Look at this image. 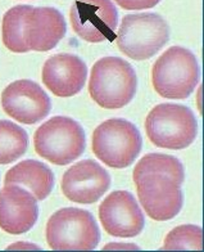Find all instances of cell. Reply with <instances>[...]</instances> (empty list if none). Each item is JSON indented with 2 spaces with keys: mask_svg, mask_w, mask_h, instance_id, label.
Masks as SVG:
<instances>
[{
  "mask_svg": "<svg viewBox=\"0 0 204 252\" xmlns=\"http://www.w3.org/2000/svg\"><path fill=\"white\" fill-rule=\"evenodd\" d=\"M138 77L134 67L118 57H104L92 66L89 93L92 100L107 110L127 106L135 96Z\"/></svg>",
  "mask_w": 204,
  "mask_h": 252,
  "instance_id": "cell-1",
  "label": "cell"
},
{
  "mask_svg": "<svg viewBox=\"0 0 204 252\" xmlns=\"http://www.w3.org/2000/svg\"><path fill=\"white\" fill-rule=\"evenodd\" d=\"M197 57L182 47H171L153 66L151 81L154 90L167 99H185L199 84Z\"/></svg>",
  "mask_w": 204,
  "mask_h": 252,
  "instance_id": "cell-2",
  "label": "cell"
},
{
  "mask_svg": "<svg viewBox=\"0 0 204 252\" xmlns=\"http://www.w3.org/2000/svg\"><path fill=\"white\" fill-rule=\"evenodd\" d=\"M46 241L54 251H92L99 245L100 230L91 213L66 207L48 220Z\"/></svg>",
  "mask_w": 204,
  "mask_h": 252,
  "instance_id": "cell-3",
  "label": "cell"
},
{
  "mask_svg": "<svg viewBox=\"0 0 204 252\" xmlns=\"http://www.w3.org/2000/svg\"><path fill=\"white\" fill-rule=\"evenodd\" d=\"M170 27L157 13H138L123 17L116 37L117 47L131 60H149L165 47Z\"/></svg>",
  "mask_w": 204,
  "mask_h": 252,
  "instance_id": "cell-4",
  "label": "cell"
},
{
  "mask_svg": "<svg viewBox=\"0 0 204 252\" xmlns=\"http://www.w3.org/2000/svg\"><path fill=\"white\" fill-rule=\"evenodd\" d=\"M145 130L154 146L167 150H184L197 138L198 123L188 107L163 103L149 112Z\"/></svg>",
  "mask_w": 204,
  "mask_h": 252,
  "instance_id": "cell-5",
  "label": "cell"
},
{
  "mask_svg": "<svg viewBox=\"0 0 204 252\" xmlns=\"http://www.w3.org/2000/svg\"><path fill=\"white\" fill-rule=\"evenodd\" d=\"M92 152L104 165L123 169L134 163L143 147L142 134L125 119H111L92 134Z\"/></svg>",
  "mask_w": 204,
  "mask_h": 252,
  "instance_id": "cell-6",
  "label": "cell"
},
{
  "mask_svg": "<svg viewBox=\"0 0 204 252\" xmlns=\"http://www.w3.org/2000/svg\"><path fill=\"white\" fill-rule=\"evenodd\" d=\"M85 131L77 121L56 116L40 126L33 135L39 156L58 166L69 165L85 151Z\"/></svg>",
  "mask_w": 204,
  "mask_h": 252,
  "instance_id": "cell-7",
  "label": "cell"
},
{
  "mask_svg": "<svg viewBox=\"0 0 204 252\" xmlns=\"http://www.w3.org/2000/svg\"><path fill=\"white\" fill-rule=\"evenodd\" d=\"M72 29L87 43L115 39L118 13L112 0H75L69 10Z\"/></svg>",
  "mask_w": 204,
  "mask_h": 252,
  "instance_id": "cell-8",
  "label": "cell"
},
{
  "mask_svg": "<svg viewBox=\"0 0 204 252\" xmlns=\"http://www.w3.org/2000/svg\"><path fill=\"white\" fill-rule=\"evenodd\" d=\"M135 184L140 205L153 220L167 221L181 211L184 203L181 186L170 176L150 174L140 178Z\"/></svg>",
  "mask_w": 204,
  "mask_h": 252,
  "instance_id": "cell-9",
  "label": "cell"
},
{
  "mask_svg": "<svg viewBox=\"0 0 204 252\" xmlns=\"http://www.w3.org/2000/svg\"><path fill=\"white\" fill-rule=\"evenodd\" d=\"M1 107L18 123L33 125L49 115L52 102L39 84L31 80H17L3 90Z\"/></svg>",
  "mask_w": 204,
  "mask_h": 252,
  "instance_id": "cell-10",
  "label": "cell"
},
{
  "mask_svg": "<svg viewBox=\"0 0 204 252\" xmlns=\"http://www.w3.org/2000/svg\"><path fill=\"white\" fill-rule=\"evenodd\" d=\"M99 219L108 234L132 238L143 232L145 219L135 197L127 190L112 192L99 206Z\"/></svg>",
  "mask_w": 204,
  "mask_h": 252,
  "instance_id": "cell-11",
  "label": "cell"
},
{
  "mask_svg": "<svg viewBox=\"0 0 204 252\" xmlns=\"http://www.w3.org/2000/svg\"><path fill=\"white\" fill-rule=\"evenodd\" d=\"M111 187V176L102 165L84 159L67 170L62 178L63 194L72 202L90 205L102 198Z\"/></svg>",
  "mask_w": 204,
  "mask_h": 252,
  "instance_id": "cell-12",
  "label": "cell"
},
{
  "mask_svg": "<svg viewBox=\"0 0 204 252\" xmlns=\"http://www.w3.org/2000/svg\"><path fill=\"white\" fill-rule=\"evenodd\" d=\"M37 199L18 184H8L0 190V228L9 234L29 232L37 221Z\"/></svg>",
  "mask_w": 204,
  "mask_h": 252,
  "instance_id": "cell-13",
  "label": "cell"
},
{
  "mask_svg": "<svg viewBox=\"0 0 204 252\" xmlns=\"http://www.w3.org/2000/svg\"><path fill=\"white\" fill-rule=\"evenodd\" d=\"M87 76L85 62L77 56L60 53L44 63L43 83L57 96L76 95L83 90Z\"/></svg>",
  "mask_w": 204,
  "mask_h": 252,
  "instance_id": "cell-14",
  "label": "cell"
},
{
  "mask_svg": "<svg viewBox=\"0 0 204 252\" xmlns=\"http://www.w3.org/2000/svg\"><path fill=\"white\" fill-rule=\"evenodd\" d=\"M66 31V21L59 10L50 7H32L25 18L23 39L30 50L48 52L58 45Z\"/></svg>",
  "mask_w": 204,
  "mask_h": 252,
  "instance_id": "cell-15",
  "label": "cell"
},
{
  "mask_svg": "<svg viewBox=\"0 0 204 252\" xmlns=\"http://www.w3.org/2000/svg\"><path fill=\"white\" fill-rule=\"evenodd\" d=\"M4 184H18L32 193L37 201H43L54 188L53 171L36 159H25L5 174Z\"/></svg>",
  "mask_w": 204,
  "mask_h": 252,
  "instance_id": "cell-16",
  "label": "cell"
},
{
  "mask_svg": "<svg viewBox=\"0 0 204 252\" xmlns=\"http://www.w3.org/2000/svg\"><path fill=\"white\" fill-rule=\"evenodd\" d=\"M150 174H159V175L170 176L178 186H182L185 180V170L180 159L170 155L162 153H149L145 155L138 163H136L132 179L134 183L138 182L140 178Z\"/></svg>",
  "mask_w": 204,
  "mask_h": 252,
  "instance_id": "cell-17",
  "label": "cell"
},
{
  "mask_svg": "<svg viewBox=\"0 0 204 252\" xmlns=\"http://www.w3.org/2000/svg\"><path fill=\"white\" fill-rule=\"evenodd\" d=\"M29 146V135L17 124L0 120V165L21 158Z\"/></svg>",
  "mask_w": 204,
  "mask_h": 252,
  "instance_id": "cell-18",
  "label": "cell"
},
{
  "mask_svg": "<svg viewBox=\"0 0 204 252\" xmlns=\"http://www.w3.org/2000/svg\"><path fill=\"white\" fill-rule=\"evenodd\" d=\"M32 9L31 5H16L10 8L3 17V43L14 53H26L29 47L23 39V26L26 14Z\"/></svg>",
  "mask_w": 204,
  "mask_h": 252,
  "instance_id": "cell-19",
  "label": "cell"
},
{
  "mask_svg": "<svg viewBox=\"0 0 204 252\" xmlns=\"http://www.w3.org/2000/svg\"><path fill=\"white\" fill-rule=\"evenodd\" d=\"M203 230L198 225H180L165 239L162 251H202Z\"/></svg>",
  "mask_w": 204,
  "mask_h": 252,
  "instance_id": "cell-20",
  "label": "cell"
},
{
  "mask_svg": "<svg viewBox=\"0 0 204 252\" xmlns=\"http://www.w3.org/2000/svg\"><path fill=\"white\" fill-rule=\"evenodd\" d=\"M115 1L126 10H143L154 8L161 0H115Z\"/></svg>",
  "mask_w": 204,
  "mask_h": 252,
  "instance_id": "cell-21",
  "label": "cell"
}]
</instances>
